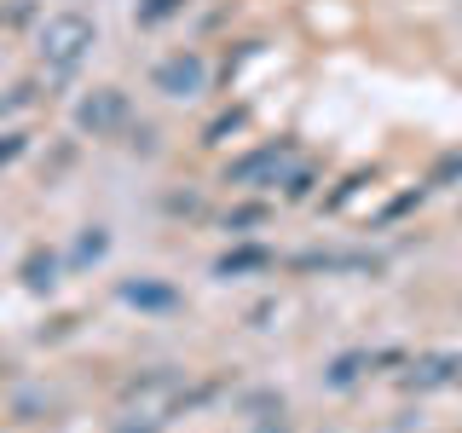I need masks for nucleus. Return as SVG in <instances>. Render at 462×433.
<instances>
[{
    "label": "nucleus",
    "instance_id": "1a4fd4ad",
    "mask_svg": "<svg viewBox=\"0 0 462 433\" xmlns=\"http://www.w3.org/2000/svg\"><path fill=\"white\" fill-rule=\"evenodd\" d=\"M254 266H266V249H243V254H226V260H220V278H231V272H254Z\"/></svg>",
    "mask_w": 462,
    "mask_h": 433
},
{
    "label": "nucleus",
    "instance_id": "f03ea898",
    "mask_svg": "<svg viewBox=\"0 0 462 433\" xmlns=\"http://www.w3.org/2000/svg\"><path fill=\"white\" fill-rule=\"evenodd\" d=\"M156 93L162 98H197L208 93V58L202 52H173L156 64Z\"/></svg>",
    "mask_w": 462,
    "mask_h": 433
},
{
    "label": "nucleus",
    "instance_id": "39448f33",
    "mask_svg": "<svg viewBox=\"0 0 462 433\" xmlns=\"http://www.w3.org/2000/svg\"><path fill=\"white\" fill-rule=\"evenodd\" d=\"M122 300H127V307H151V312H168V307H173L180 295H173L168 283H151V278H139V283H122Z\"/></svg>",
    "mask_w": 462,
    "mask_h": 433
},
{
    "label": "nucleus",
    "instance_id": "0eeeda50",
    "mask_svg": "<svg viewBox=\"0 0 462 433\" xmlns=\"http://www.w3.org/2000/svg\"><path fill=\"white\" fill-rule=\"evenodd\" d=\"M185 12V0H139V29H156V23H168V18H180Z\"/></svg>",
    "mask_w": 462,
    "mask_h": 433
},
{
    "label": "nucleus",
    "instance_id": "7ed1b4c3",
    "mask_svg": "<svg viewBox=\"0 0 462 433\" xmlns=\"http://www.w3.org/2000/svg\"><path fill=\"white\" fill-rule=\"evenodd\" d=\"M122 122H127V93H122V87H93V93L76 105V127H81V134H93V139L116 134Z\"/></svg>",
    "mask_w": 462,
    "mask_h": 433
},
{
    "label": "nucleus",
    "instance_id": "423d86ee",
    "mask_svg": "<svg viewBox=\"0 0 462 433\" xmlns=\"http://www.w3.org/2000/svg\"><path fill=\"white\" fill-rule=\"evenodd\" d=\"M457 370H462V358H451V353H428L422 364L411 370V382H416V387H445V382H457Z\"/></svg>",
    "mask_w": 462,
    "mask_h": 433
},
{
    "label": "nucleus",
    "instance_id": "f257e3e1",
    "mask_svg": "<svg viewBox=\"0 0 462 433\" xmlns=\"http://www.w3.org/2000/svg\"><path fill=\"white\" fill-rule=\"evenodd\" d=\"M93 23L81 18V12H52L47 23H41V41H35V52H41V64L52 69V76H69V69H81V58L93 52Z\"/></svg>",
    "mask_w": 462,
    "mask_h": 433
},
{
    "label": "nucleus",
    "instance_id": "20e7f679",
    "mask_svg": "<svg viewBox=\"0 0 462 433\" xmlns=\"http://www.w3.org/2000/svg\"><path fill=\"white\" fill-rule=\"evenodd\" d=\"M289 168H295V151H289V144H260L254 156L231 162V185H278Z\"/></svg>",
    "mask_w": 462,
    "mask_h": 433
},
{
    "label": "nucleus",
    "instance_id": "6e6552de",
    "mask_svg": "<svg viewBox=\"0 0 462 433\" xmlns=\"http://www.w3.org/2000/svg\"><path fill=\"white\" fill-rule=\"evenodd\" d=\"M52 272H58V260H52V254H35V260L23 266V283H29V289H52V283H58Z\"/></svg>",
    "mask_w": 462,
    "mask_h": 433
},
{
    "label": "nucleus",
    "instance_id": "9d476101",
    "mask_svg": "<svg viewBox=\"0 0 462 433\" xmlns=\"http://www.w3.org/2000/svg\"><path fill=\"white\" fill-rule=\"evenodd\" d=\"M98 254H105V231H87L76 243V260H98Z\"/></svg>",
    "mask_w": 462,
    "mask_h": 433
},
{
    "label": "nucleus",
    "instance_id": "9b49d317",
    "mask_svg": "<svg viewBox=\"0 0 462 433\" xmlns=\"http://www.w3.org/2000/svg\"><path fill=\"white\" fill-rule=\"evenodd\" d=\"M18 151H23V139H18V134H12L6 144H0V162H12V156H18Z\"/></svg>",
    "mask_w": 462,
    "mask_h": 433
}]
</instances>
